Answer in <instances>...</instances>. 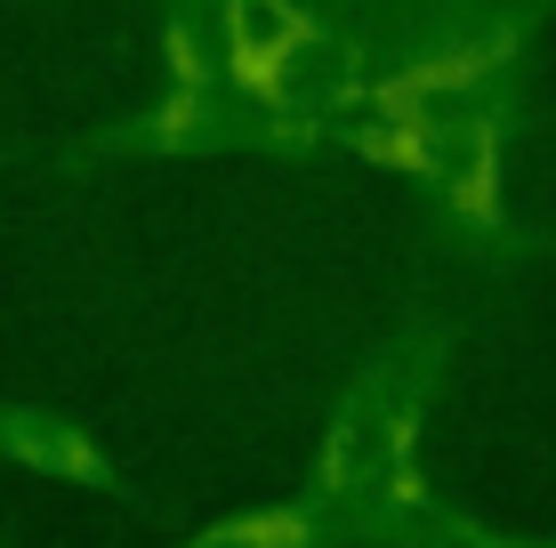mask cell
I'll use <instances>...</instances> for the list:
<instances>
[{
    "instance_id": "cell-1",
    "label": "cell",
    "mask_w": 556,
    "mask_h": 548,
    "mask_svg": "<svg viewBox=\"0 0 556 548\" xmlns=\"http://www.w3.org/2000/svg\"><path fill=\"white\" fill-rule=\"evenodd\" d=\"M202 548H282V540H266L258 524H242V533H218V540H202Z\"/></svg>"
}]
</instances>
